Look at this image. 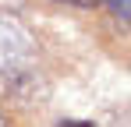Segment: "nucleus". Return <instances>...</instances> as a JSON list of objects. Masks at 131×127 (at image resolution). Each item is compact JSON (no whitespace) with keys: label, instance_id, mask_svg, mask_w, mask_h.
Returning <instances> with one entry per match:
<instances>
[{"label":"nucleus","instance_id":"f257e3e1","mask_svg":"<svg viewBox=\"0 0 131 127\" xmlns=\"http://www.w3.org/2000/svg\"><path fill=\"white\" fill-rule=\"evenodd\" d=\"M0 99L18 109H32L50 99L36 42L18 21H0Z\"/></svg>","mask_w":131,"mask_h":127},{"label":"nucleus","instance_id":"f03ea898","mask_svg":"<svg viewBox=\"0 0 131 127\" xmlns=\"http://www.w3.org/2000/svg\"><path fill=\"white\" fill-rule=\"evenodd\" d=\"M53 4H67V7H82V11H92V7H99V0H53Z\"/></svg>","mask_w":131,"mask_h":127},{"label":"nucleus","instance_id":"7ed1b4c3","mask_svg":"<svg viewBox=\"0 0 131 127\" xmlns=\"http://www.w3.org/2000/svg\"><path fill=\"white\" fill-rule=\"evenodd\" d=\"M110 7H113L121 18H128V0H110Z\"/></svg>","mask_w":131,"mask_h":127},{"label":"nucleus","instance_id":"39448f33","mask_svg":"<svg viewBox=\"0 0 131 127\" xmlns=\"http://www.w3.org/2000/svg\"><path fill=\"white\" fill-rule=\"evenodd\" d=\"M0 127H7V117H4V113H0Z\"/></svg>","mask_w":131,"mask_h":127},{"label":"nucleus","instance_id":"20e7f679","mask_svg":"<svg viewBox=\"0 0 131 127\" xmlns=\"http://www.w3.org/2000/svg\"><path fill=\"white\" fill-rule=\"evenodd\" d=\"M57 127H92V124H85V120H64V124H57Z\"/></svg>","mask_w":131,"mask_h":127}]
</instances>
